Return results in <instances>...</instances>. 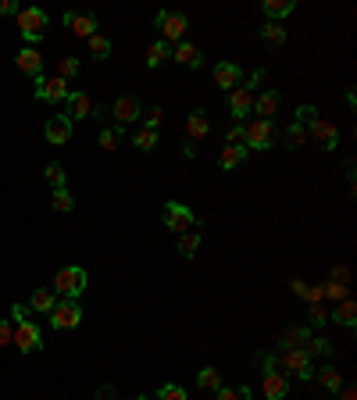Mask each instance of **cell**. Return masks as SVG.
<instances>
[{
	"label": "cell",
	"instance_id": "1",
	"mask_svg": "<svg viewBox=\"0 0 357 400\" xmlns=\"http://www.w3.org/2000/svg\"><path fill=\"white\" fill-rule=\"evenodd\" d=\"M47 318H50V329L68 333V329H79V322H83V307H79L75 297H61Z\"/></svg>",
	"mask_w": 357,
	"mask_h": 400
},
{
	"label": "cell",
	"instance_id": "2",
	"mask_svg": "<svg viewBox=\"0 0 357 400\" xmlns=\"http://www.w3.org/2000/svg\"><path fill=\"white\" fill-rule=\"evenodd\" d=\"M58 297H83V290H86V268H79V265H68V268H61L58 275H54V286H50Z\"/></svg>",
	"mask_w": 357,
	"mask_h": 400
},
{
	"label": "cell",
	"instance_id": "3",
	"mask_svg": "<svg viewBox=\"0 0 357 400\" xmlns=\"http://www.w3.org/2000/svg\"><path fill=\"white\" fill-rule=\"evenodd\" d=\"M154 25L161 29L165 44H182V36H186V29H189V18L179 15V11H157V15H154Z\"/></svg>",
	"mask_w": 357,
	"mask_h": 400
},
{
	"label": "cell",
	"instance_id": "4",
	"mask_svg": "<svg viewBox=\"0 0 357 400\" xmlns=\"http://www.w3.org/2000/svg\"><path fill=\"white\" fill-rule=\"evenodd\" d=\"M275 361H279V368L293 372V375L304 379V382L314 375V368H311V354H307L304 347H290V350H283V354H275Z\"/></svg>",
	"mask_w": 357,
	"mask_h": 400
},
{
	"label": "cell",
	"instance_id": "5",
	"mask_svg": "<svg viewBox=\"0 0 357 400\" xmlns=\"http://www.w3.org/2000/svg\"><path fill=\"white\" fill-rule=\"evenodd\" d=\"M18 29H22V36L29 39V44H36V39H43V32H47V11L43 8H18Z\"/></svg>",
	"mask_w": 357,
	"mask_h": 400
},
{
	"label": "cell",
	"instance_id": "6",
	"mask_svg": "<svg viewBox=\"0 0 357 400\" xmlns=\"http://www.w3.org/2000/svg\"><path fill=\"white\" fill-rule=\"evenodd\" d=\"M243 129H247V140H243L247 150H271L275 147V122H268V118H254Z\"/></svg>",
	"mask_w": 357,
	"mask_h": 400
},
{
	"label": "cell",
	"instance_id": "7",
	"mask_svg": "<svg viewBox=\"0 0 357 400\" xmlns=\"http://www.w3.org/2000/svg\"><path fill=\"white\" fill-rule=\"evenodd\" d=\"M11 343H15L22 354H32V350L43 347V333H39V326H32V322H18L15 333H11Z\"/></svg>",
	"mask_w": 357,
	"mask_h": 400
},
{
	"label": "cell",
	"instance_id": "8",
	"mask_svg": "<svg viewBox=\"0 0 357 400\" xmlns=\"http://www.w3.org/2000/svg\"><path fill=\"white\" fill-rule=\"evenodd\" d=\"M165 229H172V232H189L193 229V211L186 208V204H179V200H168L165 204Z\"/></svg>",
	"mask_w": 357,
	"mask_h": 400
},
{
	"label": "cell",
	"instance_id": "9",
	"mask_svg": "<svg viewBox=\"0 0 357 400\" xmlns=\"http://www.w3.org/2000/svg\"><path fill=\"white\" fill-rule=\"evenodd\" d=\"M72 90H68V83H65V79H43V75H39L36 79V100H50V104H61L65 97H68Z\"/></svg>",
	"mask_w": 357,
	"mask_h": 400
},
{
	"label": "cell",
	"instance_id": "10",
	"mask_svg": "<svg viewBox=\"0 0 357 400\" xmlns=\"http://www.w3.org/2000/svg\"><path fill=\"white\" fill-rule=\"evenodd\" d=\"M243 83V68L240 65H232V61H222V65H215V86H222L225 93L229 90H236Z\"/></svg>",
	"mask_w": 357,
	"mask_h": 400
},
{
	"label": "cell",
	"instance_id": "11",
	"mask_svg": "<svg viewBox=\"0 0 357 400\" xmlns=\"http://www.w3.org/2000/svg\"><path fill=\"white\" fill-rule=\"evenodd\" d=\"M15 65H18V72H22V75H32V79L43 75V54H39L36 47H22V51H18V58H15Z\"/></svg>",
	"mask_w": 357,
	"mask_h": 400
},
{
	"label": "cell",
	"instance_id": "12",
	"mask_svg": "<svg viewBox=\"0 0 357 400\" xmlns=\"http://www.w3.org/2000/svg\"><path fill=\"white\" fill-rule=\"evenodd\" d=\"M43 136L54 143V147H65L68 140H72V122L65 114H50V122L43 126Z\"/></svg>",
	"mask_w": 357,
	"mask_h": 400
},
{
	"label": "cell",
	"instance_id": "13",
	"mask_svg": "<svg viewBox=\"0 0 357 400\" xmlns=\"http://www.w3.org/2000/svg\"><path fill=\"white\" fill-rule=\"evenodd\" d=\"M229 111L236 114V118H247L250 111H254V93L240 83L236 90H229Z\"/></svg>",
	"mask_w": 357,
	"mask_h": 400
},
{
	"label": "cell",
	"instance_id": "14",
	"mask_svg": "<svg viewBox=\"0 0 357 400\" xmlns=\"http://www.w3.org/2000/svg\"><path fill=\"white\" fill-rule=\"evenodd\" d=\"M311 136L318 140L325 150H336V143H339V129L332 122H325V118H314L311 122Z\"/></svg>",
	"mask_w": 357,
	"mask_h": 400
},
{
	"label": "cell",
	"instance_id": "15",
	"mask_svg": "<svg viewBox=\"0 0 357 400\" xmlns=\"http://www.w3.org/2000/svg\"><path fill=\"white\" fill-rule=\"evenodd\" d=\"M111 114L118 118V126H129V122H136V118H140V100L136 97H118L111 104Z\"/></svg>",
	"mask_w": 357,
	"mask_h": 400
},
{
	"label": "cell",
	"instance_id": "16",
	"mask_svg": "<svg viewBox=\"0 0 357 400\" xmlns=\"http://www.w3.org/2000/svg\"><path fill=\"white\" fill-rule=\"evenodd\" d=\"M65 104H68V111H65L68 122H79V118H90V114H93V104H90L86 93H68Z\"/></svg>",
	"mask_w": 357,
	"mask_h": 400
},
{
	"label": "cell",
	"instance_id": "17",
	"mask_svg": "<svg viewBox=\"0 0 357 400\" xmlns=\"http://www.w3.org/2000/svg\"><path fill=\"white\" fill-rule=\"evenodd\" d=\"M261 389H264V400H286V393H290V382L283 379V372H264V382H261Z\"/></svg>",
	"mask_w": 357,
	"mask_h": 400
},
{
	"label": "cell",
	"instance_id": "18",
	"mask_svg": "<svg viewBox=\"0 0 357 400\" xmlns=\"http://www.w3.org/2000/svg\"><path fill=\"white\" fill-rule=\"evenodd\" d=\"M279 104H283L279 90H264L261 97H254V111H257V118H268V122H271V114L279 111Z\"/></svg>",
	"mask_w": 357,
	"mask_h": 400
},
{
	"label": "cell",
	"instance_id": "19",
	"mask_svg": "<svg viewBox=\"0 0 357 400\" xmlns=\"http://www.w3.org/2000/svg\"><path fill=\"white\" fill-rule=\"evenodd\" d=\"M54 304H58V293L54 290H32V297H29V311H36V314H50L54 311Z\"/></svg>",
	"mask_w": 357,
	"mask_h": 400
},
{
	"label": "cell",
	"instance_id": "20",
	"mask_svg": "<svg viewBox=\"0 0 357 400\" xmlns=\"http://www.w3.org/2000/svg\"><path fill=\"white\" fill-rule=\"evenodd\" d=\"M247 154H250L247 147L225 143V147H222V154H218V165H222V168H240V165L247 161Z\"/></svg>",
	"mask_w": 357,
	"mask_h": 400
},
{
	"label": "cell",
	"instance_id": "21",
	"mask_svg": "<svg viewBox=\"0 0 357 400\" xmlns=\"http://www.w3.org/2000/svg\"><path fill=\"white\" fill-rule=\"evenodd\" d=\"M68 29H72L75 36L90 39V36H97V18H93V15H72V18H68Z\"/></svg>",
	"mask_w": 357,
	"mask_h": 400
},
{
	"label": "cell",
	"instance_id": "22",
	"mask_svg": "<svg viewBox=\"0 0 357 400\" xmlns=\"http://www.w3.org/2000/svg\"><path fill=\"white\" fill-rule=\"evenodd\" d=\"M293 0H264V15H268V22H279L283 25V18L286 15H293Z\"/></svg>",
	"mask_w": 357,
	"mask_h": 400
},
{
	"label": "cell",
	"instance_id": "23",
	"mask_svg": "<svg viewBox=\"0 0 357 400\" xmlns=\"http://www.w3.org/2000/svg\"><path fill=\"white\" fill-rule=\"evenodd\" d=\"M186 129H189V136H193V140H204V136L211 133V122H208V111H201V107H196V111L189 114V122H186Z\"/></svg>",
	"mask_w": 357,
	"mask_h": 400
},
{
	"label": "cell",
	"instance_id": "24",
	"mask_svg": "<svg viewBox=\"0 0 357 400\" xmlns=\"http://www.w3.org/2000/svg\"><path fill=\"white\" fill-rule=\"evenodd\" d=\"M172 58H175L179 65H189V68H201V65H204V58H201V51H196L193 44H179V47L172 51Z\"/></svg>",
	"mask_w": 357,
	"mask_h": 400
},
{
	"label": "cell",
	"instance_id": "25",
	"mask_svg": "<svg viewBox=\"0 0 357 400\" xmlns=\"http://www.w3.org/2000/svg\"><path fill=\"white\" fill-rule=\"evenodd\" d=\"M307 340H311V329L307 326H290L279 343H283V350H290V347H307Z\"/></svg>",
	"mask_w": 357,
	"mask_h": 400
},
{
	"label": "cell",
	"instance_id": "26",
	"mask_svg": "<svg viewBox=\"0 0 357 400\" xmlns=\"http://www.w3.org/2000/svg\"><path fill=\"white\" fill-rule=\"evenodd\" d=\"M261 39L268 47H283L286 44V29L279 25V22H264V29H261Z\"/></svg>",
	"mask_w": 357,
	"mask_h": 400
},
{
	"label": "cell",
	"instance_id": "27",
	"mask_svg": "<svg viewBox=\"0 0 357 400\" xmlns=\"http://www.w3.org/2000/svg\"><path fill=\"white\" fill-rule=\"evenodd\" d=\"M332 318H336V322H339V326H346V329H353V326H357V304H353V300L346 297V300H343V304L336 307V314H332Z\"/></svg>",
	"mask_w": 357,
	"mask_h": 400
},
{
	"label": "cell",
	"instance_id": "28",
	"mask_svg": "<svg viewBox=\"0 0 357 400\" xmlns=\"http://www.w3.org/2000/svg\"><path fill=\"white\" fill-rule=\"evenodd\" d=\"M314 375H318V382H322L329 393H339V389H343V375L336 372V365H325L322 372H314Z\"/></svg>",
	"mask_w": 357,
	"mask_h": 400
},
{
	"label": "cell",
	"instance_id": "29",
	"mask_svg": "<svg viewBox=\"0 0 357 400\" xmlns=\"http://www.w3.org/2000/svg\"><path fill=\"white\" fill-rule=\"evenodd\" d=\"M293 293H297V297H304L307 304H318V300L325 297V290H322V286H307L304 279H293Z\"/></svg>",
	"mask_w": 357,
	"mask_h": 400
},
{
	"label": "cell",
	"instance_id": "30",
	"mask_svg": "<svg viewBox=\"0 0 357 400\" xmlns=\"http://www.w3.org/2000/svg\"><path fill=\"white\" fill-rule=\"evenodd\" d=\"M196 386H201V389H208V393H215L218 386H222V372L218 368H201V375H196Z\"/></svg>",
	"mask_w": 357,
	"mask_h": 400
},
{
	"label": "cell",
	"instance_id": "31",
	"mask_svg": "<svg viewBox=\"0 0 357 400\" xmlns=\"http://www.w3.org/2000/svg\"><path fill=\"white\" fill-rule=\"evenodd\" d=\"M196 251H201V232H193V229L182 232V236H179V254H182V258H193Z\"/></svg>",
	"mask_w": 357,
	"mask_h": 400
},
{
	"label": "cell",
	"instance_id": "32",
	"mask_svg": "<svg viewBox=\"0 0 357 400\" xmlns=\"http://www.w3.org/2000/svg\"><path fill=\"white\" fill-rule=\"evenodd\" d=\"M165 58H172V51H168L165 39H157V44H150V51H147V68H157Z\"/></svg>",
	"mask_w": 357,
	"mask_h": 400
},
{
	"label": "cell",
	"instance_id": "33",
	"mask_svg": "<svg viewBox=\"0 0 357 400\" xmlns=\"http://www.w3.org/2000/svg\"><path fill=\"white\" fill-rule=\"evenodd\" d=\"M122 126H111V129H100V147L104 150H118V147H122Z\"/></svg>",
	"mask_w": 357,
	"mask_h": 400
},
{
	"label": "cell",
	"instance_id": "34",
	"mask_svg": "<svg viewBox=\"0 0 357 400\" xmlns=\"http://www.w3.org/2000/svg\"><path fill=\"white\" fill-rule=\"evenodd\" d=\"M90 54L97 58V61H104V58H111V39L107 36H90Z\"/></svg>",
	"mask_w": 357,
	"mask_h": 400
},
{
	"label": "cell",
	"instance_id": "35",
	"mask_svg": "<svg viewBox=\"0 0 357 400\" xmlns=\"http://www.w3.org/2000/svg\"><path fill=\"white\" fill-rule=\"evenodd\" d=\"M218 400H250V386H218Z\"/></svg>",
	"mask_w": 357,
	"mask_h": 400
},
{
	"label": "cell",
	"instance_id": "36",
	"mask_svg": "<svg viewBox=\"0 0 357 400\" xmlns=\"http://www.w3.org/2000/svg\"><path fill=\"white\" fill-rule=\"evenodd\" d=\"M304 350H307V354H322V357H329V354H332V340H329V336H311Z\"/></svg>",
	"mask_w": 357,
	"mask_h": 400
},
{
	"label": "cell",
	"instance_id": "37",
	"mask_svg": "<svg viewBox=\"0 0 357 400\" xmlns=\"http://www.w3.org/2000/svg\"><path fill=\"white\" fill-rule=\"evenodd\" d=\"M304 143H307V129H304V126H297V122H293V126H290V129H286V147H290V150H300V147H304Z\"/></svg>",
	"mask_w": 357,
	"mask_h": 400
},
{
	"label": "cell",
	"instance_id": "38",
	"mask_svg": "<svg viewBox=\"0 0 357 400\" xmlns=\"http://www.w3.org/2000/svg\"><path fill=\"white\" fill-rule=\"evenodd\" d=\"M43 175H47V182H50L54 189H65V165H58V161H50V165L43 168Z\"/></svg>",
	"mask_w": 357,
	"mask_h": 400
},
{
	"label": "cell",
	"instance_id": "39",
	"mask_svg": "<svg viewBox=\"0 0 357 400\" xmlns=\"http://www.w3.org/2000/svg\"><path fill=\"white\" fill-rule=\"evenodd\" d=\"M50 204H54V211L68 215V211L75 208V200H72V193H68V189H54V200H50Z\"/></svg>",
	"mask_w": 357,
	"mask_h": 400
},
{
	"label": "cell",
	"instance_id": "40",
	"mask_svg": "<svg viewBox=\"0 0 357 400\" xmlns=\"http://www.w3.org/2000/svg\"><path fill=\"white\" fill-rule=\"evenodd\" d=\"M154 147H157V129H147L143 126L136 133V150H154Z\"/></svg>",
	"mask_w": 357,
	"mask_h": 400
},
{
	"label": "cell",
	"instance_id": "41",
	"mask_svg": "<svg viewBox=\"0 0 357 400\" xmlns=\"http://www.w3.org/2000/svg\"><path fill=\"white\" fill-rule=\"evenodd\" d=\"M314 118H318V107H314V104H300V107H297V118H293V122L307 129V126L314 122Z\"/></svg>",
	"mask_w": 357,
	"mask_h": 400
},
{
	"label": "cell",
	"instance_id": "42",
	"mask_svg": "<svg viewBox=\"0 0 357 400\" xmlns=\"http://www.w3.org/2000/svg\"><path fill=\"white\" fill-rule=\"evenodd\" d=\"M311 318H307V329H322L325 322H329V311L325 307H318V304H311V311H307Z\"/></svg>",
	"mask_w": 357,
	"mask_h": 400
},
{
	"label": "cell",
	"instance_id": "43",
	"mask_svg": "<svg viewBox=\"0 0 357 400\" xmlns=\"http://www.w3.org/2000/svg\"><path fill=\"white\" fill-rule=\"evenodd\" d=\"M154 400H186V389H182V386H175V382H168V386L157 389V396H154Z\"/></svg>",
	"mask_w": 357,
	"mask_h": 400
},
{
	"label": "cell",
	"instance_id": "44",
	"mask_svg": "<svg viewBox=\"0 0 357 400\" xmlns=\"http://www.w3.org/2000/svg\"><path fill=\"white\" fill-rule=\"evenodd\" d=\"M72 75H79V61H75V58H61V65H58V79H65V83H68Z\"/></svg>",
	"mask_w": 357,
	"mask_h": 400
},
{
	"label": "cell",
	"instance_id": "45",
	"mask_svg": "<svg viewBox=\"0 0 357 400\" xmlns=\"http://www.w3.org/2000/svg\"><path fill=\"white\" fill-rule=\"evenodd\" d=\"M243 140H247V129H243L240 122H236V126L225 133V143H236V147H243Z\"/></svg>",
	"mask_w": 357,
	"mask_h": 400
},
{
	"label": "cell",
	"instance_id": "46",
	"mask_svg": "<svg viewBox=\"0 0 357 400\" xmlns=\"http://www.w3.org/2000/svg\"><path fill=\"white\" fill-rule=\"evenodd\" d=\"M322 290H325V297H332V300H346V286H339V283H325Z\"/></svg>",
	"mask_w": 357,
	"mask_h": 400
},
{
	"label": "cell",
	"instance_id": "47",
	"mask_svg": "<svg viewBox=\"0 0 357 400\" xmlns=\"http://www.w3.org/2000/svg\"><path fill=\"white\" fill-rule=\"evenodd\" d=\"M161 118H165L161 107H150V111H147V129H157V126H161Z\"/></svg>",
	"mask_w": 357,
	"mask_h": 400
},
{
	"label": "cell",
	"instance_id": "48",
	"mask_svg": "<svg viewBox=\"0 0 357 400\" xmlns=\"http://www.w3.org/2000/svg\"><path fill=\"white\" fill-rule=\"evenodd\" d=\"M329 283H339V286H346V283H350V268H343V265H339V268H332V279H329Z\"/></svg>",
	"mask_w": 357,
	"mask_h": 400
},
{
	"label": "cell",
	"instance_id": "49",
	"mask_svg": "<svg viewBox=\"0 0 357 400\" xmlns=\"http://www.w3.org/2000/svg\"><path fill=\"white\" fill-rule=\"evenodd\" d=\"M11 333H15L11 322H8V318H0V347H8V343H11Z\"/></svg>",
	"mask_w": 357,
	"mask_h": 400
},
{
	"label": "cell",
	"instance_id": "50",
	"mask_svg": "<svg viewBox=\"0 0 357 400\" xmlns=\"http://www.w3.org/2000/svg\"><path fill=\"white\" fill-rule=\"evenodd\" d=\"M257 361H261V368H264V372H279V361H275V354H261Z\"/></svg>",
	"mask_w": 357,
	"mask_h": 400
},
{
	"label": "cell",
	"instance_id": "51",
	"mask_svg": "<svg viewBox=\"0 0 357 400\" xmlns=\"http://www.w3.org/2000/svg\"><path fill=\"white\" fill-rule=\"evenodd\" d=\"M11 318H15V322H29V304H15L11 307Z\"/></svg>",
	"mask_w": 357,
	"mask_h": 400
},
{
	"label": "cell",
	"instance_id": "52",
	"mask_svg": "<svg viewBox=\"0 0 357 400\" xmlns=\"http://www.w3.org/2000/svg\"><path fill=\"white\" fill-rule=\"evenodd\" d=\"M0 15H18V4L15 0H0Z\"/></svg>",
	"mask_w": 357,
	"mask_h": 400
},
{
	"label": "cell",
	"instance_id": "53",
	"mask_svg": "<svg viewBox=\"0 0 357 400\" xmlns=\"http://www.w3.org/2000/svg\"><path fill=\"white\" fill-rule=\"evenodd\" d=\"M261 79H264V72H261V68H257V72H250V83H243V86H247V90H250V93H254V86H257V83H261Z\"/></svg>",
	"mask_w": 357,
	"mask_h": 400
},
{
	"label": "cell",
	"instance_id": "54",
	"mask_svg": "<svg viewBox=\"0 0 357 400\" xmlns=\"http://www.w3.org/2000/svg\"><path fill=\"white\" fill-rule=\"evenodd\" d=\"M111 396H114V386H100L97 389V400H111Z\"/></svg>",
	"mask_w": 357,
	"mask_h": 400
},
{
	"label": "cell",
	"instance_id": "55",
	"mask_svg": "<svg viewBox=\"0 0 357 400\" xmlns=\"http://www.w3.org/2000/svg\"><path fill=\"white\" fill-rule=\"evenodd\" d=\"M339 400H357V393H353V389L346 386V389H339Z\"/></svg>",
	"mask_w": 357,
	"mask_h": 400
},
{
	"label": "cell",
	"instance_id": "56",
	"mask_svg": "<svg viewBox=\"0 0 357 400\" xmlns=\"http://www.w3.org/2000/svg\"><path fill=\"white\" fill-rule=\"evenodd\" d=\"M136 400H150V396H136Z\"/></svg>",
	"mask_w": 357,
	"mask_h": 400
}]
</instances>
